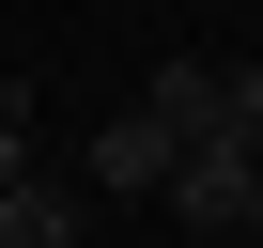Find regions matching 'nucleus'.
Listing matches in <instances>:
<instances>
[{"label":"nucleus","mask_w":263,"mask_h":248,"mask_svg":"<svg viewBox=\"0 0 263 248\" xmlns=\"http://www.w3.org/2000/svg\"><path fill=\"white\" fill-rule=\"evenodd\" d=\"M155 202H171L201 248H248V233H263V155H248V140H186V155L155 171Z\"/></svg>","instance_id":"f257e3e1"},{"label":"nucleus","mask_w":263,"mask_h":248,"mask_svg":"<svg viewBox=\"0 0 263 248\" xmlns=\"http://www.w3.org/2000/svg\"><path fill=\"white\" fill-rule=\"evenodd\" d=\"M140 109L171 124V140H232V62H201V47H171V62L140 78Z\"/></svg>","instance_id":"f03ea898"},{"label":"nucleus","mask_w":263,"mask_h":248,"mask_svg":"<svg viewBox=\"0 0 263 248\" xmlns=\"http://www.w3.org/2000/svg\"><path fill=\"white\" fill-rule=\"evenodd\" d=\"M171 155H186V140H171L155 109H108V124H93V171H78V186H93V202H140Z\"/></svg>","instance_id":"7ed1b4c3"},{"label":"nucleus","mask_w":263,"mask_h":248,"mask_svg":"<svg viewBox=\"0 0 263 248\" xmlns=\"http://www.w3.org/2000/svg\"><path fill=\"white\" fill-rule=\"evenodd\" d=\"M16 124H31V109H0V186H16V171H31V140H16Z\"/></svg>","instance_id":"20e7f679"}]
</instances>
